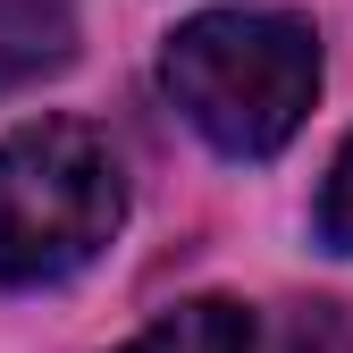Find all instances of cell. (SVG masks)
<instances>
[{"mask_svg": "<svg viewBox=\"0 0 353 353\" xmlns=\"http://www.w3.org/2000/svg\"><path fill=\"white\" fill-rule=\"evenodd\" d=\"M160 93L228 160H270L320 101V34L294 9H210L160 51Z\"/></svg>", "mask_w": 353, "mask_h": 353, "instance_id": "6da1fadb", "label": "cell"}, {"mask_svg": "<svg viewBox=\"0 0 353 353\" xmlns=\"http://www.w3.org/2000/svg\"><path fill=\"white\" fill-rule=\"evenodd\" d=\"M126 219V176L101 126L26 118L0 135V286H59Z\"/></svg>", "mask_w": 353, "mask_h": 353, "instance_id": "7a4b0ae2", "label": "cell"}, {"mask_svg": "<svg viewBox=\"0 0 353 353\" xmlns=\"http://www.w3.org/2000/svg\"><path fill=\"white\" fill-rule=\"evenodd\" d=\"M76 68V9L68 0H0V101Z\"/></svg>", "mask_w": 353, "mask_h": 353, "instance_id": "3957f363", "label": "cell"}, {"mask_svg": "<svg viewBox=\"0 0 353 353\" xmlns=\"http://www.w3.org/2000/svg\"><path fill=\"white\" fill-rule=\"evenodd\" d=\"M118 353H252V312L228 294H194L176 312H160L143 336H126Z\"/></svg>", "mask_w": 353, "mask_h": 353, "instance_id": "277c9868", "label": "cell"}, {"mask_svg": "<svg viewBox=\"0 0 353 353\" xmlns=\"http://www.w3.org/2000/svg\"><path fill=\"white\" fill-rule=\"evenodd\" d=\"M278 353H353V320L336 303H294L278 328Z\"/></svg>", "mask_w": 353, "mask_h": 353, "instance_id": "5b68a950", "label": "cell"}, {"mask_svg": "<svg viewBox=\"0 0 353 353\" xmlns=\"http://www.w3.org/2000/svg\"><path fill=\"white\" fill-rule=\"evenodd\" d=\"M320 236H328L336 252H353V135H345V152L328 160V185H320Z\"/></svg>", "mask_w": 353, "mask_h": 353, "instance_id": "8992f818", "label": "cell"}]
</instances>
